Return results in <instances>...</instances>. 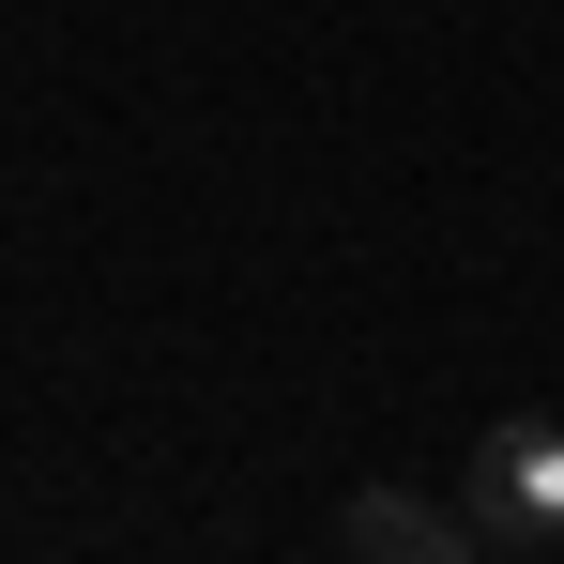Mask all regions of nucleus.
<instances>
[{
	"mask_svg": "<svg viewBox=\"0 0 564 564\" xmlns=\"http://www.w3.org/2000/svg\"><path fill=\"white\" fill-rule=\"evenodd\" d=\"M336 550L351 564H473V503H427V488H351L336 503Z\"/></svg>",
	"mask_w": 564,
	"mask_h": 564,
	"instance_id": "nucleus-2",
	"label": "nucleus"
},
{
	"mask_svg": "<svg viewBox=\"0 0 564 564\" xmlns=\"http://www.w3.org/2000/svg\"><path fill=\"white\" fill-rule=\"evenodd\" d=\"M473 534L503 564H534V550H564V427H534V412H503L488 443H473Z\"/></svg>",
	"mask_w": 564,
	"mask_h": 564,
	"instance_id": "nucleus-1",
	"label": "nucleus"
}]
</instances>
